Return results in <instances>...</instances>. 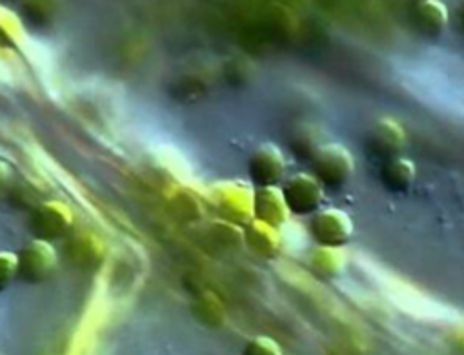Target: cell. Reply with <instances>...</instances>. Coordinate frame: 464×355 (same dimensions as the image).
<instances>
[{"mask_svg": "<svg viewBox=\"0 0 464 355\" xmlns=\"http://www.w3.org/2000/svg\"><path fill=\"white\" fill-rule=\"evenodd\" d=\"M243 355H285V353L272 337L257 335L246 342Z\"/></svg>", "mask_w": 464, "mask_h": 355, "instance_id": "19", "label": "cell"}, {"mask_svg": "<svg viewBox=\"0 0 464 355\" xmlns=\"http://www.w3.org/2000/svg\"><path fill=\"white\" fill-rule=\"evenodd\" d=\"M310 270L324 279L332 281L337 279L344 268H346V254L343 248H328V246H317L310 257H308Z\"/></svg>", "mask_w": 464, "mask_h": 355, "instance_id": "14", "label": "cell"}, {"mask_svg": "<svg viewBox=\"0 0 464 355\" xmlns=\"http://www.w3.org/2000/svg\"><path fill=\"white\" fill-rule=\"evenodd\" d=\"M17 254L0 252V292H5L17 279Z\"/></svg>", "mask_w": 464, "mask_h": 355, "instance_id": "20", "label": "cell"}, {"mask_svg": "<svg viewBox=\"0 0 464 355\" xmlns=\"http://www.w3.org/2000/svg\"><path fill=\"white\" fill-rule=\"evenodd\" d=\"M17 279L26 284H41L48 281L59 264V255L53 243L32 239L17 252Z\"/></svg>", "mask_w": 464, "mask_h": 355, "instance_id": "3", "label": "cell"}, {"mask_svg": "<svg viewBox=\"0 0 464 355\" xmlns=\"http://www.w3.org/2000/svg\"><path fill=\"white\" fill-rule=\"evenodd\" d=\"M209 199L226 223L245 228L254 221V190L239 181H224L209 188Z\"/></svg>", "mask_w": 464, "mask_h": 355, "instance_id": "1", "label": "cell"}, {"mask_svg": "<svg viewBox=\"0 0 464 355\" xmlns=\"http://www.w3.org/2000/svg\"><path fill=\"white\" fill-rule=\"evenodd\" d=\"M290 216L308 217L317 214L324 203V188L310 173H297L281 187Z\"/></svg>", "mask_w": 464, "mask_h": 355, "instance_id": "5", "label": "cell"}, {"mask_svg": "<svg viewBox=\"0 0 464 355\" xmlns=\"http://www.w3.org/2000/svg\"><path fill=\"white\" fill-rule=\"evenodd\" d=\"M75 216L63 201H43L35 206L30 219V232L34 239L53 243L64 239L73 230Z\"/></svg>", "mask_w": 464, "mask_h": 355, "instance_id": "4", "label": "cell"}, {"mask_svg": "<svg viewBox=\"0 0 464 355\" xmlns=\"http://www.w3.org/2000/svg\"><path fill=\"white\" fill-rule=\"evenodd\" d=\"M12 179H14L12 168L5 160H0V201H3L10 194Z\"/></svg>", "mask_w": 464, "mask_h": 355, "instance_id": "21", "label": "cell"}, {"mask_svg": "<svg viewBox=\"0 0 464 355\" xmlns=\"http://www.w3.org/2000/svg\"><path fill=\"white\" fill-rule=\"evenodd\" d=\"M411 19L424 37H439L448 26V10L440 0H417Z\"/></svg>", "mask_w": 464, "mask_h": 355, "instance_id": "12", "label": "cell"}, {"mask_svg": "<svg viewBox=\"0 0 464 355\" xmlns=\"http://www.w3.org/2000/svg\"><path fill=\"white\" fill-rule=\"evenodd\" d=\"M323 146L321 135L315 133L314 126H301L297 131L290 137V149L294 155L301 158H310L315 155V151Z\"/></svg>", "mask_w": 464, "mask_h": 355, "instance_id": "18", "label": "cell"}, {"mask_svg": "<svg viewBox=\"0 0 464 355\" xmlns=\"http://www.w3.org/2000/svg\"><path fill=\"white\" fill-rule=\"evenodd\" d=\"M314 177L324 190H341L355 171V162L348 148L330 142L323 144L312 157Z\"/></svg>", "mask_w": 464, "mask_h": 355, "instance_id": "2", "label": "cell"}, {"mask_svg": "<svg viewBox=\"0 0 464 355\" xmlns=\"http://www.w3.org/2000/svg\"><path fill=\"white\" fill-rule=\"evenodd\" d=\"M6 3H14V0H6ZM15 3H17V0H15Z\"/></svg>", "mask_w": 464, "mask_h": 355, "instance_id": "23", "label": "cell"}, {"mask_svg": "<svg viewBox=\"0 0 464 355\" xmlns=\"http://www.w3.org/2000/svg\"><path fill=\"white\" fill-rule=\"evenodd\" d=\"M459 19H460V24L464 28V0H459Z\"/></svg>", "mask_w": 464, "mask_h": 355, "instance_id": "22", "label": "cell"}, {"mask_svg": "<svg viewBox=\"0 0 464 355\" xmlns=\"http://www.w3.org/2000/svg\"><path fill=\"white\" fill-rule=\"evenodd\" d=\"M28 41V30L23 17L0 5V50L23 48Z\"/></svg>", "mask_w": 464, "mask_h": 355, "instance_id": "15", "label": "cell"}, {"mask_svg": "<svg viewBox=\"0 0 464 355\" xmlns=\"http://www.w3.org/2000/svg\"><path fill=\"white\" fill-rule=\"evenodd\" d=\"M17 3L23 14V21L28 19L32 24L43 26L59 15L63 0H17Z\"/></svg>", "mask_w": 464, "mask_h": 355, "instance_id": "17", "label": "cell"}, {"mask_svg": "<svg viewBox=\"0 0 464 355\" xmlns=\"http://www.w3.org/2000/svg\"><path fill=\"white\" fill-rule=\"evenodd\" d=\"M415 175H417L415 164L410 158L399 155L395 158L382 162L381 183L388 192L401 196L411 188V185L415 181Z\"/></svg>", "mask_w": 464, "mask_h": 355, "instance_id": "13", "label": "cell"}, {"mask_svg": "<svg viewBox=\"0 0 464 355\" xmlns=\"http://www.w3.org/2000/svg\"><path fill=\"white\" fill-rule=\"evenodd\" d=\"M63 252L70 266L79 270H95L104 261L106 246L104 241L92 230H72L64 237Z\"/></svg>", "mask_w": 464, "mask_h": 355, "instance_id": "8", "label": "cell"}, {"mask_svg": "<svg viewBox=\"0 0 464 355\" xmlns=\"http://www.w3.org/2000/svg\"><path fill=\"white\" fill-rule=\"evenodd\" d=\"M169 208L173 216L182 223L200 221L204 216V205L193 190L179 188L169 197Z\"/></svg>", "mask_w": 464, "mask_h": 355, "instance_id": "16", "label": "cell"}, {"mask_svg": "<svg viewBox=\"0 0 464 355\" xmlns=\"http://www.w3.org/2000/svg\"><path fill=\"white\" fill-rule=\"evenodd\" d=\"M243 237L248 250L263 259L277 257L283 246L279 230L256 219L243 228Z\"/></svg>", "mask_w": 464, "mask_h": 355, "instance_id": "11", "label": "cell"}, {"mask_svg": "<svg viewBox=\"0 0 464 355\" xmlns=\"http://www.w3.org/2000/svg\"><path fill=\"white\" fill-rule=\"evenodd\" d=\"M286 173V158L283 151L270 142L259 144L248 158V175L256 188L279 187Z\"/></svg>", "mask_w": 464, "mask_h": 355, "instance_id": "7", "label": "cell"}, {"mask_svg": "<svg viewBox=\"0 0 464 355\" xmlns=\"http://www.w3.org/2000/svg\"><path fill=\"white\" fill-rule=\"evenodd\" d=\"M290 212L286 208L283 192L279 187L254 190V219L268 226L281 228L288 223Z\"/></svg>", "mask_w": 464, "mask_h": 355, "instance_id": "10", "label": "cell"}, {"mask_svg": "<svg viewBox=\"0 0 464 355\" xmlns=\"http://www.w3.org/2000/svg\"><path fill=\"white\" fill-rule=\"evenodd\" d=\"M310 235L317 246L344 248L353 235V225L346 212L324 208L312 216Z\"/></svg>", "mask_w": 464, "mask_h": 355, "instance_id": "6", "label": "cell"}, {"mask_svg": "<svg viewBox=\"0 0 464 355\" xmlns=\"http://www.w3.org/2000/svg\"><path fill=\"white\" fill-rule=\"evenodd\" d=\"M404 146H406V131L393 119L377 120L366 135L368 153L381 162L399 157Z\"/></svg>", "mask_w": 464, "mask_h": 355, "instance_id": "9", "label": "cell"}]
</instances>
